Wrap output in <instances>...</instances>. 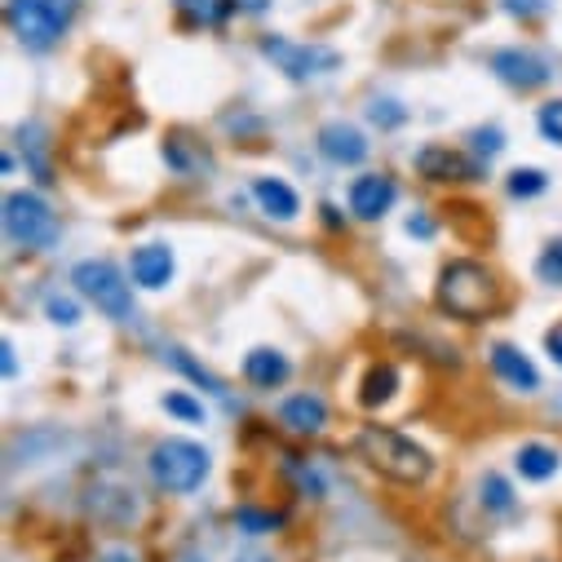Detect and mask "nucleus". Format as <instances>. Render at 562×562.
<instances>
[{
    "mask_svg": "<svg viewBox=\"0 0 562 562\" xmlns=\"http://www.w3.org/2000/svg\"><path fill=\"white\" fill-rule=\"evenodd\" d=\"M394 200H398V187H394L390 173H363V178L350 182V213L363 217V222L385 217L394 209Z\"/></svg>",
    "mask_w": 562,
    "mask_h": 562,
    "instance_id": "9",
    "label": "nucleus"
},
{
    "mask_svg": "<svg viewBox=\"0 0 562 562\" xmlns=\"http://www.w3.org/2000/svg\"><path fill=\"white\" fill-rule=\"evenodd\" d=\"M231 10H239V14H266L270 0H231Z\"/></svg>",
    "mask_w": 562,
    "mask_h": 562,
    "instance_id": "31",
    "label": "nucleus"
},
{
    "mask_svg": "<svg viewBox=\"0 0 562 562\" xmlns=\"http://www.w3.org/2000/svg\"><path fill=\"white\" fill-rule=\"evenodd\" d=\"M407 235L426 239V235H435V222H430V217H407Z\"/></svg>",
    "mask_w": 562,
    "mask_h": 562,
    "instance_id": "34",
    "label": "nucleus"
},
{
    "mask_svg": "<svg viewBox=\"0 0 562 562\" xmlns=\"http://www.w3.org/2000/svg\"><path fill=\"white\" fill-rule=\"evenodd\" d=\"M165 412L191 420V426H195V420H204V403H195V398L182 394V390H169V394H165Z\"/></svg>",
    "mask_w": 562,
    "mask_h": 562,
    "instance_id": "27",
    "label": "nucleus"
},
{
    "mask_svg": "<svg viewBox=\"0 0 562 562\" xmlns=\"http://www.w3.org/2000/svg\"><path fill=\"white\" fill-rule=\"evenodd\" d=\"M505 10L514 19H536V14H544V0H505Z\"/></svg>",
    "mask_w": 562,
    "mask_h": 562,
    "instance_id": "30",
    "label": "nucleus"
},
{
    "mask_svg": "<svg viewBox=\"0 0 562 562\" xmlns=\"http://www.w3.org/2000/svg\"><path fill=\"white\" fill-rule=\"evenodd\" d=\"M252 195H257L261 213L274 217V222H293L302 213V200H297V191L284 178H257L252 182Z\"/></svg>",
    "mask_w": 562,
    "mask_h": 562,
    "instance_id": "16",
    "label": "nucleus"
},
{
    "mask_svg": "<svg viewBox=\"0 0 562 562\" xmlns=\"http://www.w3.org/2000/svg\"><path fill=\"white\" fill-rule=\"evenodd\" d=\"M536 128H540L544 143L562 147V98H553V102H544V106L536 111Z\"/></svg>",
    "mask_w": 562,
    "mask_h": 562,
    "instance_id": "24",
    "label": "nucleus"
},
{
    "mask_svg": "<svg viewBox=\"0 0 562 562\" xmlns=\"http://www.w3.org/2000/svg\"><path fill=\"white\" fill-rule=\"evenodd\" d=\"M0 368H5V376L19 372V359H14V346L10 341H0Z\"/></svg>",
    "mask_w": 562,
    "mask_h": 562,
    "instance_id": "33",
    "label": "nucleus"
},
{
    "mask_svg": "<svg viewBox=\"0 0 562 562\" xmlns=\"http://www.w3.org/2000/svg\"><path fill=\"white\" fill-rule=\"evenodd\" d=\"M19 137H23V156L32 160V173H36L41 182H54L49 160H45V133H41V124H23Z\"/></svg>",
    "mask_w": 562,
    "mask_h": 562,
    "instance_id": "19",
    "label": "nucleus"
},
{
    "mask_svg": "<svg viewBox=\"0 0 562 562\" xmlns=\"http://www.w3.org/2000/svg\"><path fill=\"white\" fill-rule=\"evenodd\" d=\"M5 235L23 248H54L58 244V217L54 209L32 195V191H10L5 195Z\"/></svg>",
    "mask_w": 562,
    "mask_h": 562,
    "instance_id": "6",
    "label": "nucleus"
},
{
    "mask_svg": "<svg viewBox=\"0 0 562 562\" xmlns=\"http://www.w3.org/2000/svg\"><path fill=\"white\" fill-rule=\"evenodd\" d=\"M544 350H549V359L562 368V328H553V333L544 337Z\"/></svg>",
    "mask_w": 562,
    "mask_h": 562,
    "instance_id": "32",
    "label": "nucleus"
},
{
    "mask_svg": "<svg viewBox=\"0 0 562 562\" xmlns=\"http://www.w3.org/2000/svg\"><path fill=\"white\" fill-rule=\"evenodd\" d=\"M128 270H133V284H137V289L160 293V289L173 284L178 261H173V248H169V244H143V248H133Z\"/></svg>",
    "mask_w": 562,
    "mask_h": 562,
    "instance_id": "10",
    "label": "nucleus"
},
{
    "mask_svg": "<svg viewBox=\"0 0 562 562\" xmlns=\"http://www.w3.org/2000/svg\"><path fill=\"white\" fill-rule=\"evenodd\" d=\"M76 14H80V0H10L5 5L10 32L19 36V45H27L36 54L54 49L71 32Z\"/></svg>",
    "mask_w": 562,
    "mask_h": 562,
    "instance_id": "3",
    "label": "nucleus"
},
{
    "mask_svg": "<svg viewBox=\"0 0 562 562\" xmlns=\"http://www.w3.org/2000/svg\"><path fill=\"white\" fill-rule=\"evenodd\" d=\"M319 156L324 160H333V165H363L368 160V137L355 128V124H346V120H333V124H324L319 128Z\"/></svg>",
    "mask_w": 562,
    "mask_h": 562,
    "instance_id": "12",
    "label": "nucleus"
},
{
    "mask_svg": "<svg viewBox=\"0 0 562 562\" xmlns=\"http://www.w3.org/2000/svg\"><path fill=\"white\" fill-rule=\"evenodd\" d=\"M102 562H137V558L124 553V549H111V553H102Z\"/></svg>",
    "mask_w": 562,
    "mask_h": 562,
    "instance_id": "35",
    "label": "nucleus"
},
{
    "mask_svg": "<svg viewBox=\"0 0 562 562\" xmlns=\"http://www.w3.org/2000/svg\"><path fill=\"white\" fill-rule=\"evenodd\" d=\"M235 522H239V531H248V536H266V531H274L284 518L270 514V509H252V505H244V509H235Z\"/></svg>",
    "mask_w": 562,
    "mask_h": 562,
    "instance_id": "23",
    "label": "nucleus"
},
{
    "mask_svg": "<svg viewBox=\"0 0 562 562\" xmlns=\"http://www.w3.org/2000/svg\"><path fill=\"white\" fill-rule=\"evenodd\" d=\"M536 279L549 289H562V239L544 244V252L536 257Z\"/></svg>",
    "mask_w": 562,
    "mask_h": 562,
    "instance_id": "22",
    "label": "nucleus"
},
{
    "mask_svg": "<svg viewBox=\"0 0 562 562\" xmlns=\"http://www.w3.org/2000/svg\"><path fill=\"white\" fill-rule=\"evenodd\" d=\"M479 492H483V505H487L492 514H509V509H514V487H509L501 474H483Z\"/></svg>",
    "mask_w": 562,
    "mask_h": 562,
    "instance_id": "21",
    "label": "nucleus"
},
{
    "mask_svg": "<svg viewBox=\"0 0 562 562\" xmlns=\"http://www.w3.org/2000/svg\"><path fill=\"white\" fill-rule=\"evenodd\" d=\"M173 363H178V368H182V372H187L191 381H200V385H204L209 394H217V398H226V390H222V381H217L213 372H204V368H200V363H195V359H191L187 350H173Z\"/></svg>",
    "mask_w": 562,
    "mask_h": 562,
    "instance_id": "26",
    "label": "nucleus"
},
{
    "mask_svg": "<svg viewBox=\"0 0 562 562\" xmlns=\"http://www.w3.org/2000/svg\"><path fill=\"white\" fill-rule=\"evenodd\" d=\"M45 315H49L58 328H76V324H80V302H76V297H63V293H49V297H45Z\"/></svg>",
    "mask_w": 562,
    "mask_h": 562,
    "instance_id": "25",
    "label": "nucleus"
},
{
    "mask_svg": "<svg viewBox=\"0 0 562 562\" xmlns=\"http://www.w3.org/2000/svg\"><path fill=\"white\" fill-rule=\"evenodd\" d=\"M235 562H270V558H266V553H239Z\"/></svg>",
    "mask_w": 562,
    "mask_h": 562,
    "instance_id": "36",
    "label": "nucleus"
},
{
    "mask_svg": "<svg viewBox=\"0 0 562 562\" xmlns=\"http://www.w3.org/2000/svg\"><path fill=\"white\" fill-rule=\"evenodd\" d=\"M505 187H509L514 200H536V195H544L549 178H544V169H514Z\"/></svg>",
    "mask_w": 562,
    "mask_h": 562,
    "instance_id": "20",
    "label": "nucleus"
},
{
    "mask_svg": "<svg viewBox=\"0 0 562 562\" xmlns=\"http://www.w3.org/2000/svg\"><path fill=\"white\" fill-rule=\"evenodd\" d=\"M71 284H76V293H80L89 306H98L106 319H120V324H124V319L133 315V293H128L124 274H120L111 261H98V257L76 261Z\"/></svg>",
    "mask_w": 562,
    "mask_h": 562,
    "instance_id": "5",
    "label": "nucleus"
},
{
    "mask_svg": "<svg viewBox=\"0 0 562 562\" xmlns=\"http://www.w3.org/2000/svg\"><path fill=\"white\" fill-rule=\"evenodd\" d=\"M501 147H505V133L496 124L492 128H474V156L492 160V156H501Z\"/></svg>",
    "mask_w": 562,
    "mask_h": 562,
    "instance_id": "29",
    "label": "nucleus"
},
{
    "mask_svg": "<svg viewBox=\"0 0 562 562\" xmlns=\"http://www.w3.org/2000/svg\"><path fill=\"white\" fill-rule=\"evenodd\" d=\"M403 115H407V111H403L398 102H390V98H376V102L368 106V120H372V124H381V128H398V124H403Z\"/></svg>",
    "mask_w": 562,
    "mask_h": 562,
    "instance_id": "28",
    "label": "nucleus"
},
{
    "mask_svg": "<svg viewBox=\"0 0 562 562\" xmlns=\"http://www.w3.org/2000/svg\"><path fill=\"white\" fill-rule=\"evenodd\" d=\"M279 420H284L293 435H319L328 426V403L319 394H293L279 403Z\"/></svg>",
    "mask_w": 562,
    "mask_h": 562,
    "instance_id": "15",
    "label": "nucleus"
},
{
    "mask_svg": "<svg viewBox=\"0 0 562 562\" xmlns=\"http://www.w3.org/2000/svg\"><path fill=\"white\" fill-rule=\"evenodd\" d=\"M261 54L284 71L289 80H315V76H333L341 67V54L328 49V45H302V41H289V36H266L261 41Z\"/></svg>",
    "mask_w": 562,
    "mask_h": 562,
    "instance_id": "7",
    "label": "nucleus"
},
{
    "mask_svg": "<svg viewBox=\"0 0 562 562\" xmlns=\"http://www.w3.org/2000/svg\"><path fill=\"white\" fill-rule=\"evenodd\" d=\"M439 306L452 315V319H465V324H479L487 315H496L505 306V293H501V279L483 266V261H448L443 274H439Z\"/></svg>",
    "mask_w": 562,
    "mask_h": 562,
    "instance_id": "2",
    "label": "nucleus"
},
{
    "mask_svg": "<svg viewBox=\"0 0 562 562\" xmlns=\"http://www.w3.org/2000/svg\"><path fill=\"white\" fill-rule=\"evenodd\" d=\"M244 376L257 390H279V385L293 376V363H289V355H279L270 346H257V350L244 355Z\"/></svg>",
    "mask_w": 562,
    "mask_h": 562,
    "instance_id": "14",
    "label": "nucleus"
},
{
    "mask_svg": "<svg viewBox=\"0 0 562 562\" xmlns=\"http://www.w3.org/2000/svg\"><path fill=\"white\" fill-rule=\"evenodd\" d=\"M487 359H492V372H496L509 390H518V394H536V390H540V372H536V363H531L518 346L496 341V346L487 350Z\"/></svg>",
    "mask_w": 562,
    "mask_h": 562,
    "instance_id": "13",
    "label": "nucleus"
},
{
    "mask_svg": "<svg viewBox=\"0 0 562 562\" xmlns=\"http://www.w3.org/2000/svg\"><path fill=\"white\" fill-rule=\"evenodd\" d=\"M147 470H151L156 487H165L173 496H187L209 479V452L191 439H165V443H156Z\"/></svg>",
    "mask_w": 562,
    "mask_h": 562,
    "instance_id": "4",
    "label": "nucleus"
},
{
    "mask_svg": "<svg viewBox=\"0 0 562 562\" xmlns=\"http://www.w3.org/2000/svg\"><path fill=\"white\" fill-rule=\"evenodd\" d=\"M355 452L390 483H403V487H426L430 474H435V457L412 443L407 435L390 430V426H363L355 435Z\"/></svg>",
    "mask_w": 562,
    "mask_h": 562,
    "instance_id": "1",
    "label": "nucleus"
},
{
    "mask_svg": "<svg viewBox=\"0 0 562 562\" xmlns=\"http://www.w3.org/2000/svg\"><path fill=\"white\" fill-rule=\"evenodd\" d=\"M514 470L527 479V483H549L558 470H562V452L549 448V443H522L514 452Z\"/></svg>",
    "mask_w": 562,
    "mask_h": 562,
    "instance_id": "17",
    "label": "nucleus"
},
{
    "mask_svg": "<svg viewBox=\"0 0 562 562\" xmlns=\"http://www.w3.org/2000/svg\"><path fill=\"white\" fill-rule=\"evenodd\" d=\"M416 173L430 178V182H479L483 165L470 160L465 151H452V147H420L416 151Z\"/></svg>",
    "mask_w": 562,
    "mask_h": 562,
    "instance_id": "8",
    "label": "nucleus"
},
{
    "mask_svg": "<svg viewBox=\"0 0 562 562\" xmlns=\"http://www.w3.org/2000/svg\"><path fill=\"white\" fill-rule=\"evenodd\" d=\"M492 71L514 89H540L549 80V63L540 54H531V49H496L492 54Z\"/></svg>",
    "mask_w": 562,
    "mask_h": 562,
    "instance_id": "11",
    "label": "nucleus"
},
{
    "mask_svg": "<svg viewBox=\"0 0 562 562\" xmlns=\"http://www.w3.org/2000/svg\"><path fill=\"white\" fill-rule=\"evenodd\" d=\"M394 390H398V368L394 363H372L363 385H359V403L363 407H381V403L394 398Z\"/></svg>",
    "mask_w": 562,
    "mask_h": 562,
    "instance_id": "18",
    "label": "nucleus"
}]
</instances>
